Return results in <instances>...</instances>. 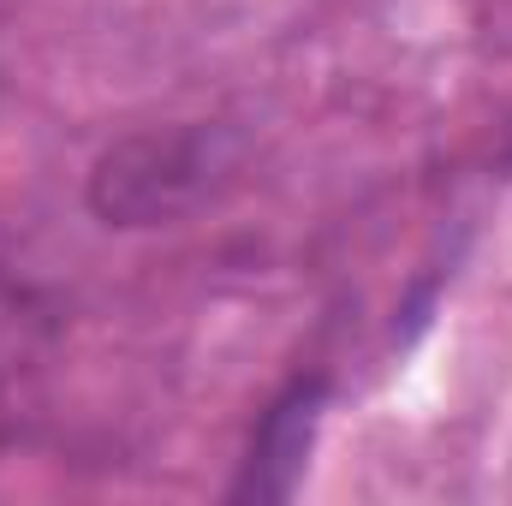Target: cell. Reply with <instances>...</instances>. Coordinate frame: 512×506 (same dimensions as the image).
<instances>
[{
  "instance_id": "obj_1",
  "label": "cell",
  "mask_w": 512,
  "mask_h": 506,
  "mask_svg": "<svg viewBox=\"0 0 512 506\" xmlns=\"http://www.w3.org/2000/svg\"><path fill=\"white\" fill-rule=\"evenodd\" d=\"M316 405H322V387H298L292 399H280L256 435L251 453V477L239 495H268V501H286L298 471H304V453H310V435H316Z\"/></svg>"
}]
</instances>
